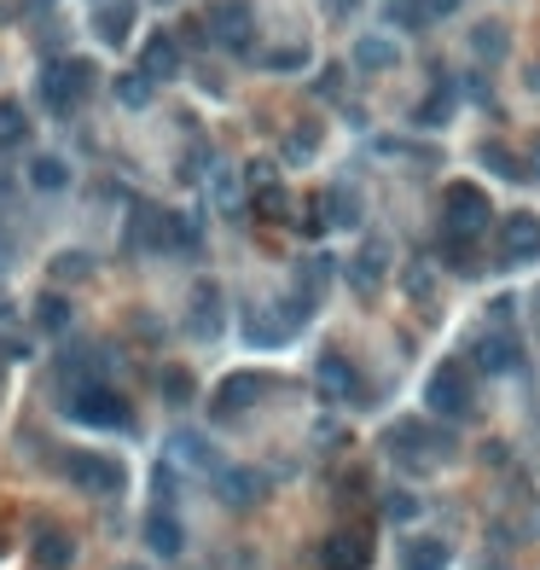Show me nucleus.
I'll list each match as a JSON object with an SVG mask.
<instances>
[{
    "instance_id": "f8f14e48",
    "label": "nucleus",
    "mask_w": 540,
    "mask_h": 570,
    "mask_svg": "<svg viewBox=\"0 0 540 570\" xmlns=\"http://www.w3.org/2000/svg\"><path fill=\"white\" fill-rule=\"evenodd\" d=\"M471 366H476V373H511V366H517V343L506 332H483L471 343Z\"/></svg>"
},
{
    "instance_id": "bb28decb",
    "label": "nucleus",
    "mask_w": 540,
    "mask_h": 570,
    "mask_svg": "<svg viewBox=\"0 0 540 570\" xmlns=\"http://www.w3.org/2000/svg\"><path fill=\"white\" fill-rule=\"evenodd\" d=\"M476 157H483V163H494V175H506V180H524V157H517V152H506V146H494V140H483V146H476Z\"/></svg>"
},
{
    "instance_id": "a19ab883",
    "label": "nucleus",
    "mask_w": 540,
    "mask_h": 570,
    "mask_svg": "<svg viewBox=\"0 0 540 570\" xmlns=\"http://www.w3.org/2000/svg\"><path fill=\"white\" fill-rule=\"evenodd\" d=\"M453 7H460V0H430V12H453Z\"/></svg>"
},
{
    "instance_id": "9b49d317",
    "label": "nucleus",
    "mask_w": 540,
    "mask_h": 570,
    "mask_svg": "<svg viewBox=\"0 0 540 570\" xmlns=\"http://www.w3.org/2000/svg\"><path fill=\"white\" fill-rule=\"evenodd\" d=\"M140 76H145V81L180 76V47H175L169 30H152V35H145V47H140Z\"/></svg>"
},
{
    "instance_id": "b1692460",
    "label": "nucleus",
    "mask_w": 540,
    "mask_h": 570,
    "mask_svg": "<svg viewBox=\"0 0 540 570\" xmlns=\"http://www.w3.org/2000/svg\"><path fill=\"white\" fill-rule=\"evenodd\" d=\"M35 326H41V332H65V326H70V303L53 297V292H41L35 297Z\"/></svg>"
},
{
    "instance_id": "c9c22d12",
    "label": "nucleus",
    "mask_w": 540,
    "mask_h": 570,
    "mask_svg": "<svg viewBox=\"0 0 540 570\" xmlns=\"http://www.w3.org/2000/svg\"><path fill=\"white\" fill-rule=\"evenodd\" d=\"M180 41H186V47H203V41H210V35H203V18H186L180 35H175V47H180Z\"/></svg>"
},
{
    "instance_id": "393cba45",
    "label": "nucleus",
    "mask_w": 540,
    "mask_h": 570,
    "mask_svg": "<svg viewBox=\"0 0 540 570\" xmlns=\"http://www.w3.org/2000/svg\"><path fill=\"white\" fill-rule=\"evenodd\" d=\"M169 448H175V454H180L186 465H203V472H210V465H216V448L203 442L198 431H175V442H169Z\"/></svg>"
},
{
    "instance_id": "a211bd4d",
    "label": "nucleus",
    "mask_w": 540,
    "mask_h": 570,
    "mask_svg": "<svg viewBox=\"0 0 540 570\" xmlns=\"http://www.w3.org/2000/svg\"><path fill=\"white\" fill-rule=\"evenodd\" d=\"M70 559H76V541L65 529H35V564L41 570H70Z\"/></svg>"
},
{
    "instance_id": "2eb2a0df",
    "label": "nucleus",
    "mask_w": 540,
    "mask_h": 570,
    "mask_svg": "<svg viewBox=\"0 0 540 570\" xmlns=\"http://www.w3.org/2000/svg\"><path fill=\"white\" fill-rule=\"evenodd\" d=\"M134 0H106V7L93 12V30H99V41H106V47H122V41H129V30H134Z\"/></svg>"
},
{
    "instance_id": "58836bf2",
    "label": "nucleus",
    "mask_w": 540,
    "mask_h": 570,
    "mask_svg": "<svg viewBox=\"0 0 540 570\" xmlns=\"http://www.w3.org/2000/svg\"><path fill=\"white\" fill-rule=\"evenodd\" d=\"M412 513H419V501H412V495H396V501H389V518H412Z\"/></svg>"
},
{
    "instance_id": "c756f323",
    "label": "nucleus",
    "mask_w": 540,
    "mask_h": 570,
    "mask_svg": "<svg viewBox=\"0 0 540 570\" xmlns=\"http://www.w3.org/2000/svg\"><path fill=\"white\" fill-rule=\"evenodd\" d=\"M471 47H476V58H500L506 53V24H476Z\"/></svg>"
},
{
    "instance_id": "20e7f679",
    "label": "nucleus",
    "mask_w": 540,
    "mask_h": 570,
    "mask_svg": "<svg viewBox=\"0 0 540 570\" xmlns=\"http://www.w3.org/2000/svg\"><path fill=\"white\" fill-rule=\"evenodd\" d=\"M471 402H476V396H471V379H465L460 361H442V366L425 379V407H430L436 419H465Z\"/></svg>"
},
{
    "instance_id": "9d476101",
    "label": "nucleus",
    "mask_w": 540,
    "mask_h": 570,
    "mask_svg": "<svg viewBox=\"0 0 540 570\" xmlns=\"http://www.w3.org/2000/svg\"><path fill=\"white\" fill-rule=\"evenodd\" d=\"M500 256H506V262H535V256H540V216H529V210L506 216V228H500Z\"/></svg>"
},
{
    "instance_id": "a878e982",
    "label": "nucleus",
    "mask_w": 540,
    "mask_h": 570,
    "mask_svg": "<svg viewBox=\"0 0 540 570\" xmlns=\"http://www.w3.org/2000/svg\"><path fill=\"white\" fill-rule=\"evenodd\" d=\"M152 88H157V81H145L140 70L117 76V99H122V106H129V111H145V106H152Z\"/></svg>"
},
{
    "instance_id": "412c9836",
    "label": "nucleus",
    "mask_w": 540,
    "mask_h": 570,
    "mask_svg": "<svg viewBox=\"0 0 540 570\" xmlns=\"http://www.w3.org/2000/svg\"><path fill=\"white\" fill-rule=\"evenodd\" d=\"M30 140V117L18 99H0V152H12V146H24Z\"/></svg>"
},
{
    "instance_id": "473e14b6",
    "label": "nucleus",
    "mask_w": 540,
    "mask_h": 570,
    "mask_svg": "<svg viewBox=\"0 0 540 570\" xmlns=\"http://www.w3.org/2000/svg\"><path fill=\"white\" fill-rule=\"evenodd\" d=\"M267 65H274V70H308V47H274V53H267Z\"/></svg>"
},
{
    "instance_id": "ea45409f",
    "label": "nucleus",
    "mask_w": 540,
    "mask_h": 570,
    "mask_svg": "<svg viewBox=\"0 0 540 570\" xmlns=\"http://www.w3.org/2000/svg\"><path fill=\"white\" fill-rule=\"evenodd\" d=\"M315 94H326V99H338V94H343V81H338V70H326V76L315 81Z\"/></svg>"
},
{
    "instance_id": "cd10ccee",
    "label": "nucleus",
    "mask_w": 540,
    "mask_h": 570,
    "mask_svg": "<svg viewBox=\"0 0 540 570\" xmlns=\"http://www.w3.org/2000/svg\"><path fill=\"white\" fill-rule=\"evenodd\" d=\"M88 274H93V256H88V251H58V256H53V279L76 285V279H88Z\"/></svg>"
},
{
    "instance_id": "37998d69",
    "label": "nucleus",
    "mask_w": 540,
    "mask_h": 570,
    "mask_svg": "<svg viewBox=\"0 0 540 570\" xmlns=\"http://www.w3.org/2000/svg\"><path fill=\"white\" fill-rule=\"evenodd\" d=\"M129 570H134V564H129Z\"/></svg>"
},
{
    "instance_id": "f03ea898",
    "label": "nucleus",
    "mask_w": 540,
    "mask_h": 570,
    "mask_svg": "<svg viewBox=\"0 0 540 570\" xmlns=\"http://www.w3.org/2000/svg\"><path fill=\"white\" fill-rule=\"evenodd\" d=\"M442 221H448V239H483L488 233V221H494V204L483 187H471V180H453V187L442 193Z\"/></svg>"
},
{
    "instance_id": "aec40b11",
    "label": "nucleus",
    "mask_w": 540,
    "mask_h": 570,
    "mask_svg": "<svg viewBox=\"0 0 540 570\" xmlns=\"http://www.w3.org/2000/svg\"><path fill=\"white\" fill-rule=\"evenodd\" d=\"M355 65L361 70H396L401 65V47L389 35H361L355 41Z\"/></svg>"
},
{
    "instance_id": "0eeeda50",
    "label": "nucleus",
    "mask_w": 540,
    "mask_h": 570,
    "mask_svg": "<svg viewBox=\"0 0 540 570\" xmlns=\"http://www.w3.org/2000/svg\"><path fill=\"white\" fill-rule=\"evenodd\" d=\"M221 326H227V315H221V285L216 279H198L192 285V309H186V332H192V338H221Z\"/></svg>"
},
{
    "instance_id": "e433bc0d",
    "label": "nucleus",
    "mask_w": 540,
    "mask_h": 570,
    "mask_svg": "<svg viewBox=\"0 0 540 570\" xmlns=\"http://www.w3.org/2000/svg\"><path fill=\"white\" fill-rule=\"evenodd\" d=\"M308 152H315V129H297L290 134V157H308Z\"/></svg>"
},
{
    "instance_id": "79ce46f5",
    "label": "nucleus",
    "mask_w": 540,
    "mask_h": 570,
    "mask_svg": "<svg viewBox=\"0 0 540 570\" xmlns=\"http://www.w3.org/2000/svg\"><path fill=\"white\" fill-rule=\"evenodd\" d=\"M535 88H540V70H535Z\"/></svg>"
},
{
    "instance_id": "ddd939ff",
    "label": "nucleus",
    "mask_w": 540,
    "mask_h": 570,
    "mask_svg": "<svg viewBox=\"0 0 540 570\" xmlns=\"http://www.w3.org/2000/svg\"><path fill=\"white\" fill-rule=\"evenodd\" d=\"M315 379H320L326 402H349V396H355V366H349V355H338V350H326L315 361Z\"/></svg>"
},
{
    "instance_id": "4468645a",
    "label": "nucleus",
    "mask_w": 540,
    "mask_h": 570,
    "mask_svg": "<svg viewBox=\"0 0 540 570\" xmlns=\"http://www.w3.org/2000/svg\"><path fill=\"white\" fill-rule=\"evenodd\" d=\"M262 495H267V478L251 472V465H227L221 472V501L227 506H256Z\"/></svg>"
},
{
    "instance_id": "6ab92c4d",
    "label": "nucleus",
    "mask_w": 540,
    "mask_h": 570,
    "mask_svg": "<svg viewBox=\"0 0 540 570\" xmlns=\"http://www.w3.org/2000/svg\"><path fill=\"white\" fill-rule=\"evenodd\" d=\"M134 239L145 244V251H175V210H140Z\"/></svg>"
},
{
    "instance_id": "2f4dec72",
    "label": "nucleus",
    "mask_w": 540,
    "mask_h": 570,
    "mask_svg": "<svg viewBox=\"0 0 540 570\" xmlns=\"http://www.w3.org/2000/svg\"><path fill=\"white\" fill-rule=\"evenodd\" d=\"M384 256H389V244L372 239L366 251H361V279H378V274H384Z\"/></svg>"
},
{
    "instance_id": "f704fd0d",
    "label": "nucleus",
    "mask_w": 540,
    "mask_h": 570,
    "mask_svg": "<svg viewBox=\"0 0 540 570\" xmlns=\"http://www.w3.org/2000/svg\"><path fill=\"white\" fill-rule=\"evenodd\" d=\"M256 210L262 216H285V187H262L256 193Z\"/></svg>"
},
{
    "instance_id": "72a5a7b5",
    "label": "nucleus",
    "mask_w": 540,
    "mask_h": 570,
    "mask_svg": "<svg viewBox=\"0 0 540 570\" xmlns=\"http://www.w3.org/2000/svg\"><path fill=\"white\" fill-rule=\"evenodd\" d=\"M448 268H453V274H476L483 262L471 256V244H460V239H453V244H448Z\"/></svg>"
},
{
    "instance_id": "f257e3e1",
    "label": "nucleus",
    "mask_w": 540,
    "mask_h": 570,
    "mask_svg": "<svg viewBox=\"0 0 540 570\" xmlns=\"http://www.w3.org/2000/svg\"><path fill=\"white\" fill-rule=\"evenodd\" d=\"M65 414L76 425H93V431H129V402H122L117 384L106 379H88V384H70V402H65Z\"/></svg>"
},
{
    "instance_id": "f3484780",
    "label": "nucleus",
    "mask_w": 540,
    "mask_h": 570,
    "mask_svg": "<svg viewBox=\"0 0 540 570\" xmlns=\"http://www.w3.org/2000/svg\"><path fill=\"white\" fill-rule=\"evenodd\" d=\"M448 564H453V553L442 536H412L401 547V570H448Z\"/></svg>"
},
{
    "instance_id": "dca6fc26",
    "label": "nucleus",
    "mask_w": 540,
    "mask_h": 570,
    "mask_svg": "<svg viewBox=\"0 0 540 570\" xmlns=\"http://www.w3.org/2000/svg\"><path fill=\"white\" fill-rule=\"evenodd\" d=\"M145 547H152L157 559H175L180 553V547H186V529L175 524V513H163V506H157V513H145Z\"/></svg>"
},
{
    "instance_id": "4c0bfd02",
    "label": "nucleus",
    "mask_w": 540,
    "mask_h": 570,
    "mask_svg": "<svg viewBox=\"0 0 540 570\" xmlns=\"http://www.w3.org/2000/svg\"><path fill=\"white\" fill-rule=\"evenodd\" d=\"M436 117H448V94H436V99H430V106L419 111V122H430V129H436Z\"/></svg>"
},
{
    "instance_id": "7c9ffc66",
    "label": "nucleus",
    "mask_w": 540,
    "mask_h": 570,
    "mask_svg": "<svg viewBox=\"0 0 540 570\" xmlns=\"http://www.w3.org/2000/svg\"><path fill=\"white\" fill-rule=\"evenodd\" d=\"M320 204H331V210H338V216H331L338 228H355V221H361V204H355V193H331V198H320Z\"/></svg>"
},
{
    "instance_id": "7ed1b4c3",
    "label": "nucleus",
    "mask_w": 540,
    "mask_h": 570,
    "mask_svg": "<svg viewBox=\"0 0 540 570\" xmlns=\"http://www.w3.org/2000/svg\"><path fill=\"white\" fill-rule=\"evenodd\" d=\"M88 88H93V65H88V58H53V65L41 70V106L58 111V117L76 111Z\"/></svg>"
},
{
    "instance_id": "423d86ee",
    "label": "nucleus",
    "mask_w": 540,
    "mask_h": 570,
    "mask_svg": "<svg viewBox=\"0 0 540 570\" xmlns=\"http://www.w3.org/2000/svg\"><path fill=\"white\" fill-rule=\"evenodd\" d=\"M256 396H267V379L262 373H233V379H221L216 384V402H210V414L216 419H233V414H251Z\"/></svg>"
},
{
    "instance_id": "39448f33",
    "label": "nucleus",
    "mask_w": 540,
    "mask_h": 570,
    "mask_svg": "<svg viewBox=\"0 0 540 570\" xmlns=\"http://www.w3.org/2000/svg\"><path fill=\"white\" fill-rule=\"evenodd\" d=\"M65 478L76 489H88V495H122L129 489V472L111 460V454H93V448H76V454H65Z\"/></svg>"
},
{
    "instance_id": "4be33fe9",
    "label": "nucleus",
    "mask_w": 540,
    "mask_h": 570,
    "mask_svg": "<svg viewBox=\"0 0 540 570\" xmlns=\"http://www.w3.org/2000/svg\"><path fill=\"white\" fill-rule=\"evenodd\" d=\"M30 187L65 193V187H70V163H65V157H35V163H30Z\"/></svg>"
},
{
    "instance_id": "c85d7f7f",
    "label": "nucleus",
    "mask_w": 540,
    "mask_h": 570,
    "mask_svg": "<svg viewBox=\"0 0 540 570\" xmlns=\"http://www.w3.org/2000/svg\"><path fill=\"white\" fill-rule=\"evenodd\" d=\"M163 402H175V407H186L192 402V373H186V366H163Z\"/></svg>"
},
{
    "instance_id": "6e6552de",
    "label": "nucleus",
    "mask_w": 540,
    "mask_h": 570,
    "mask_svg": "<svg viewBox=\"0 0 540 570\" xmlns=\"http://www.w3.org/2000/svg\"><path fill=\"white\" fill-rule=\"evenodd\" d=\"M203 24H216V41L221 47H233V53H251V35H256V24H251V7L244 0H221V7L203 18Z\"/></svg>"
},
{
    "instance_id": "5701e85b",
    "label": "nucleus",
    "mask_w": 540,
    "mask_h": 570,
    "mask_svg": "<svg viewBox=\"0 0 540 570\" xmlns=\"http://www.w3.org/2000/svg\"><path fill=\"white\" fill-rule=\"evenodd\" d=\"M384 18L396 30H425L436 12H430V0H384Z\"/></svg>"
},
{
    "instance_id": "1a4fd4ad",
    "label": "nucleus",
    "mask_w": 540,
    "mask_h": 570,
    "mask_svg": "<svg viewBox=\"0 0 540 570\" xmlns=\"http://www.w3.org/2000/svg\"><path fill=\"white\" fill-rule=\"evenodd\" d=\"M320 564L326 570H366L372 564V541L361 529H338V536L320 541Z\"/></svg>"
}]
</instances>
